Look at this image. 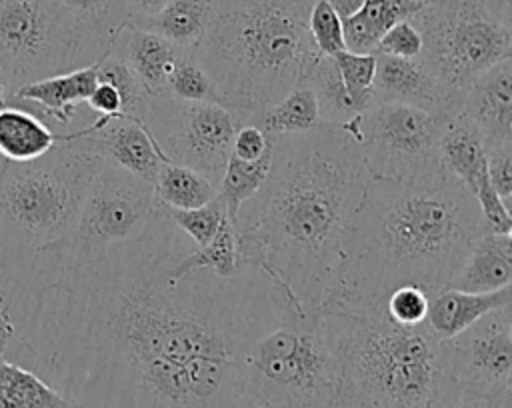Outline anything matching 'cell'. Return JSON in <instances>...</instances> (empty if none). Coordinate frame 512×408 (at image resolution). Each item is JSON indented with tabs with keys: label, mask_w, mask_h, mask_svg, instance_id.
Wrapping results in <instances>:
<instances>
[{
	"label": "cell",
	"mask_w": 512,
	"mask_h": 408,
	"mask_svg": "<svg viewBox=\"0 0 512 408\" xmlns=\"http://www.w3.org/2000/svg\"><path fill=\"white\" fill-rule=\"evenodd\" d=\"M194 248L158 202L130 242L84 260L40 252L34 370L82 408H260L242 358L276 324V290L250 264L178 274Z\"/></svg>",
	"instance_id": "obj_1"
},
{
	"label": "cell",
	"mask_w": 512,
	"mask_h": 408,
	"mask_svg": "<svg viewBox=\"0 0 512 408\" xmlns=\"http://www.w3.org/2000/svg\"><path fill=\"white\" fill-rule=\"evenodd\" d=\"M270 138V172L234 222L240 262L302 312H318L338 294L344 228L370 174L354 118Z\"/></svg>",
	"instance_id": "obj_2"
},
{
	"label": "cell",
	"mask_w": 512,
	"mask_h": 408,
	"mask_svg": "<svg viewBox=\"0 0 512 408\" xmlns=\"http://www.w3.org/2000/svg\"><path fill=\"white\" fill-rule=\"evenodd\" d=\"M484 232L474 194L440 168L370 178L344 228L334 300L374 302L404 284L444 288Z\"/></svg>",
	"instance_id": "obj_3"
},
{
	"label": "cell",
	"mask_w": 512,
	"mask_h": 408,
	"mask_svg": "<svg viewBox=\"0 0 512 408\" xmlns=\"http://www.w3.org/2000/svg\"><path fill=\"white\" fill-rule=\"evenodd\" d=\"M314 0H216L194 54L238 120L278 102L318 54L308 34Z\"/></svg>",
	"instance_id": "obj_4"
},
{
	"label": "cell",
	"mask_w": 512,
	"mask_h": 408,
	"mask_svg": "<svg viewBox=\"0 0 512 408\" xmlns=\"http://www.w3.org/2000/svg\"><path fill=\"white\" fill-rule=\"evenodd\" d=\"M318 318L336 350V408H428L440 378V340L426 324H396L374 302L332 300Z\"/></svg>",
	"instance_id": "obj_5"
},
{
	"label": "cell",
	"mask_w": 512,
	"mask_h": 408,
	"mask_svg": "<svg viewBox=\"0 0 512 408\" xmlns=\"http://www.w3.org/2000/svg\"><path fill=\"white\" fill-rule=\"evenodd\" d=\"M106 164L72 138L32 162L0 166V268L30 266L62 242L92 176Z\"/></svg>",
	"instance_id": "obj_6"
},
{
	"label": "cell",
	"mask_w": 512,
	"mask_h": 408,
	"mask_svg": "<svg viewBox=\"0 0 512 408\" xmlns=\"http://www.w3.org/2000/svg\"><path fill=\"white\" fill-rule=\"evenodd\" d=\"M274 290L278 320L242 358L248 394L260 408H336L340 364L318 312H302Z\"/></svg>",
	"instance_id": "obj_7"
},
{
	"label": "cell",
	"mask_w": 512,
	"mask_h": 408,
	"mask_svg": "<svg viewBox=\"0 0 512 408\" xmlns=\"http://www.w3.org/2000/svg\"><path fill=\"white\" fill-rule=\"evenodd\" d=\"M110 46L112 38L80 24L58 0H0V72L10 96L28 82L90 66Z\"/></svg>",
	"instance_id": "obj_8"
},
{
	"label": "cell",
	"mask_w": 512,
	"mask_h": 408,
	"mask_svg": "<svg viewBox=\"0 0 512 408\" xmlns=\"http://www.w3.org/2000/svg\"><path fill=\"white\" fill-rule=\"evenodd\" d=\"M410 20L422 60L456 92L512 58V0H426Z\"/></svg>",
	"instance_id": "obj_9"
},
{
	"label": "cell",
	"mask_w": 512,
	"mask_h": 408,
	"mask_svg": "<svg viewBox=\"0 0 512 408\" xmlns=\"http://www.w3.org/2000/svg\"><path fill=\"white\" fill-rule=\"evenodd\" d=\"M156 208L158 198L152 184L122 168L102 164L88 184L70 234L46 250L68 260L96 256L144 234Z\"/></svg>",
	"instance_id": "obj_10"
},
{
	"label": "cell",
	"mask_w": 512,
	"mask_h": 408,
	"mask_svg": "<svg viewBox=\"0 0 512 408\" xmlns=\"http://www.w3.org/2000/svg\"><path fill=\"white\" fill-rule=\"evenodd\" d=\"M142 124L168 162L194 168L218 186L238 128L230 108L216 102H184L160 92L148 98Z\"/></svg>",
	"instance_id": "obj_11"
},
{
	"label": "cell",
	"mask_w": 512,
	"mask_h": 408,
	"mask_svg": "<svg viewBox=\"0 0 512 408\" xmlns=\"http://www.w3.org/2000/svg\"><path fill=\"white\" fill-rule=\"evenodd\" d=\"M444 116L398 102H372L354 118L370 178L402 180L438 170Z\"/></svg>",
	"instance_id": "obj_12"
},
{
	"label": "cell",
	"mask_w": 512,
	"mask_h": 408,
	"mask_svg": "<svg viewBox=\"0 0 512 408\" xmlns=\"http://www.w3.org/2000/svg\"><path fill=\"white\" fill-rule=\"evenodd\" d=\"M440 372L484 390H512V304L440 340Z\"/></svg>",
	"instance_id": "obj_13"
},
{
	"label": "cell",
	"mask_w": 512,
	"mask_h": 408,
	"mask_svg": "<svg viewBox=\"0 0 512 408\" xmlns=\"http://www.w3.org/2000/svg\"><path fill=\"white\" fill-rule=\"evenodd\" d=\"M74 140L106 164L122 168L148 184H154L160 166L168 162L144 124L130 118L94 116L90 124L74 130Z\"/></svg>",
	"instance_id": "obj_14"
},
{
	"label": "cell",
	"mask_w": 512,
	"mask_h": 408,
	"mask_svg": "<svg viewBox=\"0 0 512 408\" xmlns=\"http://www.w3.org/2000/svg\"><path fill=\"white\" fill-rule=\"evenodd\" d=\"M372 102H398L444 116L460 106V92L448 88L422 60L376 54Z\"/></svg>",
	"instance_id": "obj_15"
},
{
	"label": "cell",
	"mask_w": 512,
	"mask_h": 408,
	"mask_svg": "<svg viewBox=\"0 0 512 408\" xmlns=\"http://www.w3.org/2000/svg\"><path fill=\"white\" fill-rule=\"evenodd\" d=\"M36 310V276L30 266L0 268V358L36 368L32 328ZM36 372V370H34Z\"/></svg>",
	"instance_id": "obj_16"
},
{
	"label": "cell",
	"mask_w": 512,
	"mask_h": 408,
	"mask_svg": "<svg viewBox=\"0 0 512 408\" xmlns=\"http://www.w3.org/2000/svg\"><path fill=\"white\" fill-rule=\"evenodd\" d=\"M460 108L480 130L486 152L512 148V58L490 66L460 90Z\"/></svg>",
	"instance_id": "obj_17"
},
{
	"label": "cell",
	"mask_w": 512,
	"mask_h": 408,
	"mask_svg": "<svg viewBox=\"0 0 512 408\" xmlns=\"http://www.w3.org/2000/svg\"><path fill=\"white\" fill-rule=\"evenodd\" d=\"M96 82L98 74L94 62L84 68L28 82L10 96L8 104L24 106L46 122L68 126L74 120L78 106L86 104Z\"/></svg>",
	"instance_id": "obj_18"
},
{
	"label": "cell",
	"mask_w": 512,
	"mask_h": 408,
	"mask_svg": "<svg viewBox=\"0 0 512 408\" xmlns=\"http://www.w3.org/2000/svg\"><path fill=\"white\" fill-rule=\"evenodd\" d=\"M184 50L188 48H180L160 34L132 22L116 32L110 46V52L128 64L150 96L166 92L170 76Z\"/></svg>",
	"instance_id": "obj_19"
},
{
	"label": "cell",
	"mask_w": 512,
	"mask_h": 408,
	"mask_svg": "<svg viewBox=\"0 0 512 408\" xmlns=\"http://www.w3.org/2000/svg\"><path fill=\"white\" fill-rule=\"evenodd\" d=\"M504 304H512V286L494 292H466L444 286L430 294L424 324L438 340H448Z\"/></svg>",
	"instance_id": "obj_20"
},
{
	"label": "cell",
	"mask_w": 512,
	"mask_h": 408,
	"mask_svg": "<svg viewBox=\"0 0 512 408\" xmlns=\"http://www.w3.org/2000/svg\"><path fill=\"white\" fill-rule=\"evenodd\" d=\"M512 282V236L480 234L446 286L466 292H494Z\"/></svg>",
	"instance_id": "obj_21"
},
{
	"label": "cell",
	"mask_w": 512,
	"mask_h": 408,
	"mask_svg": "<svg viewBox=\"0 0 512 408\" xmlns=\"http://www.w3.org/2000/svg\"><path fill=\"white\" fill-rule=\"evenodd\" d=\"M486 166V146L476 124L458 106L442 124L438 136V168L470 192Z\"/></svg>",
	"instance_id": "obj_22"
},
{
	"label": "cell",
	"mask_w": 512,
	"mask_h": 408,
	"mask_svg": "<svg viewBox=\"0 0 512 408\" xmlns=\"http://www.w3.org/2000/svg\"><path fill=\"white\" fill-rule=\"evenodd\" d=\"M68 138V132H54L44 118L24 106L0 108V158L4 162H32Z\"/></svg>",
	"instance_id": "obj_23"
},
{
	"label": "cell",
	"mask_w": 512,
	"mask_h": 408,
	"mask_svg": "<svg viewBox=\"0 0 512 408\" xmlns=\"http://www.w3.org/2000/svg\"><path fill=\"white\" fill-rule=\"evenodd\" d=\"M426 0H360V4L342 16L344 46L350 52L372 54L388 28L400 20L412 18Z\"/></svg>",
	"instance_id": "obj_24"
},
{
	"label": "cell",
	"mask_w": 512,
	"mask_h": 408,
	"mask_svg": "<svg viewBox=\"0 0 512 408\" xmlns=\"http://www.w3.org/2000/svg\"><path fill=\"white\" fill-rule=\"evenodd\" d=\"M214 12L216 0H170L158 14L132 24L152 30L180 48H196Z\"/></svg>",
	"instance_id": "obj_25"
},
{
	"label": "cell",
	"mask_w": 512,
	"mask_h": 408,
	"mask_svg": "<svg viewBox=\"0 0 512 408\" xmlns=\"http://www.w3.org/2000/svg\"><path fill=\"white\" fill-rule=\"evenodd\" d=\"M0 408H82L38 372L0 358Z\"/></svg>",
	"instance_id": "obj_26"
},
{
	"label": "cell",
	"mask_w": 512,
	"mask_h": 408,
	"mask_svg": "<svg viewBox=\"0 0 512 408\" xmlns=\"http://www.w3.org/2000/svg\"><path fill=\"white\" fill-rule=\"evenodd\" d=\"M270 136L302 134L320 124V110L312 88L306 82H298L278 102L262 108L254 120Z\"/></svg>",
	"instance_id": "obj_27"
},
{
	"label": "cell",
	"mask_w": 512,
	"mask_h": 408,
	"mask_svg": "<svg viewBox=\"0 0 512 408\" xmlns=\"http://www.w3.org/2000/svg\"><path fill=\"white\" fill-rule=\"evenodd\" d=\"M300 82H306L312 88L320 110V122L346 124L358 116L344 90L332 56L318 52L306 66Z\"/></svg>",
	"instance_id": "obj_28"
},
{
	"label": "cell",
	"mask_w": 512,
	"mask_h": 408,
	"mask_svg": "<svg viewBox=\"0 0 512 408\" xmlns=\"http://www.w3.org/2000/svg\"><path fill=\"white\" fill-rule=\"evenodd\" d=\"M272 166V138L270 148L256 160H240L228 156L224 174L218 182V198L226 210L228 220L234 224L244 202H248L262 188Z\"/></svg>",
	"instance_id": "obj_29"
},
{
	"label": "cell",
	"mask_w": 512,
	"mask_h": 408,
	"mask_svg": "<svg viewBox=\"0 0 512 408\" xmlns=\"http://www.w3.org/2000/svg\"><path fill=\"white\" fill-rule=\"evenodd\" d=\"M154 194L168 208H196L218 198V186L194 168L164 162L154 180Z\"/></svg>",
	"instance_id": "obj_30"
},
{
	"label": "cell",
	"mask_w": 512,
	"mask_h": 408,
	"mask_svg": "<svg viewBox=\"0 0 512 408\" xmlns=\"http://www.w3.org/2000/svg\"><path fill=\"white\" fill-rule=\"evenodd\" d=\"M240 266H242V262H240V254H238L236 228L228 218H224V222L220 224L214 238L208 244L198 246L190 254H186L176 264V272L186 274V272H194V270H208L216 276L226 278V276L236 274L240 270Z\"/></svg>",
	"instance_id": "obj_31"
},
{
	"label": "cell",
	"mask_w": 512,
	"mask_h": 408,
	"mask_svg": "<svg viewBox=\"0 0 512 408\" xmlns=\"http://www.w3.org/2000/svg\"><path fill=\"white\" fill-rule=\"evenodd\" d=\"M96 74H98V82H106L118 90L120 104H122V118L142 122L146 116L150 94L144 90L142 82L128 68V64L120 56L108 52L96 62Z\"/></svg>",
	"instance_id": "obj_32"
},
{
	"label": "cell",
	"mask_w": 512,
	"mask_h": 408,
	"mask_svg": "<svg viewBox=\"0 0 512 408\" xmlns=\"http://www.w3.org/2000/svg\"><path fill=\"white\" fill-rule=\"evenodd\" d=\"M428 408H512V390H484L440 374Z\"/></svg>",
	"instance_id": "obj_33"
},
{
	"label": "cell",
	"mask_w": 512,
	"mask_h": 408,
	"mask_svg": "<svg viewBox=\"0 0 512 408\" xmlns=\"http://www.w3.org/2000/svg\"><path fill=\"white\" fill-rule=\"evenodd\" d=\"M166 92L184 102H216L224 104L220 90L216 88L214 80L198 62L194 48L182 52L176 62V68L170 76Z\"/></svg>",
	"instance_id": "obj_34"
},
{
	"label": "cell",
	"mask_w": 512,
	"mask_h": 408,
	"mask_svg": "<svg viewBox=\"0 0 512 408\" xmlns=\"http://www.w3.org/2000/svg\"><path fill=\"white\" fill-rule=\"evenodd\" d=\"M58 2L80 24L112 40L116 32L130 22L126 0H58Z\"/></svg>",
	"instance_id": "obj_35"
},
{
	"label": "cell",
	"mask_w": 512,
	"mask_h": 408,
	"mask_svg": "<svg viewBox=\"0 0 512 408\" xmlns=\"http://www.w3.org/2000/svg\"><path fill=\"white\" fill-rule=\"evenodd\" d=\"M344 84V90L360 114L372 104V82L376 70V54H362V52H338L332 56Z\"/></svg>",
	"instance_id": "obj_36"
},
{
	"label": "cell",
	"mask_w": 512,
	"mask_h": 408,
	"mask_svg": "<svg viewBox=\"0 0 512 408\" xmlns=\"http://www.w3.org/2000/svg\"><path fill=\"white\" fill-rule=\"evenodd\" d=\"M164 212L170 218V222L196 248L208 244L214 238V234L218 232L224 218H228L220 198H214L208 204H202V206H196V208H168V206H164Z\"/></svg>",
	"instance_id": "obj_37"
},
{
	"label": "cell",
	"mask_w": 512,
	"mask_h": 408,
	"mask_svg": "<svg viewBox=\"0 0 512 408\" xmlns=\"http://www.w3.org/2000/svg\"><path fill=\"white\" fill-rule=\"evenodd\" d=\"M308 34L314 48L324 56H336L344 52V36H342V16L334 8L330 0H314L308 10Z\"/></svg>",
	"instance_id": "obj_38"
},
{
	"label": "cell",
	"mask_w": 512,
	"mask_h": 408,
	"mask_svg": "<svg viewBox=\"0 0 512 408\" xmlns=\"http://www.w3.org/2000/svg\"><path fill=\"white\" fill-rule=\"evenodd\" d=\"M430 294H432L430 290L416 284L398 286L384 296V310L396 324H402V326L424 324L428 316Z\"/></svg>",
	"instance_id": "obj_39"
},
{
	"label": "cell",
	"mask_w": 512,
	"mask_h": 408,
	"mask_svg": "<svg viewBox=\"0 0 512 408\" xmlns=\"http://www.w3.org/2000/svg\"><path fill=\"white\" fill-rule=\"evenodd\" d=\"M472 194H474L476 204L480 208L486 232L510 234L512 232V206H508L498 196L494 186L490 184L488 174H486V166L478 174V178L474 182V188H472Z\"/></svg>",
	"instance_id": "obj_40"
},
{
	"label": "cell",
	"mask_w": 512,
	"mask_h": 408,
	"mask_svg": "<svg viewBox=\"0 0 512 408\" xmlns=\"http://www.w3.org/2000/svg\"><path fill=\"white\" fill-rule=\"evenodd\" d=\"M422 52V36L412 20H400L384 32L372 54H386L396 58H416Z\"/></svg>",
	"instance_id": "obj_41"
},
{
	"label": "cell",
	"mask_w": 512,
	"mask_h": 408,
	"mask_svg": "<svg viewBox=\"0 0 512 408\" xmlns=\"http://www.w3.org/2000/svg\"><path fill=\"white\" fill-rule=\"evenodd\" d=\"M270 148V134L254 122L238 124L230 154L240 160H256Z\"/></svg>",
	"instance_id": "obj_42"
},
{
	"label": "cell",
	"mask_w": 512,
	"mask_h": 408,
	"mask_svg": "<svg viewBox=\"0 0 512 408\" xmlns=\"http://www.w3.org/2000/svg\"><path fill=\"white\" fill-rule=\"evenodd\" d=\"M486 174L498 196L512 206V148L486 152Z\"/></svg>",
	"instance_id": "obj_43"
},
{
	"label": "cell",
	"mask_w": 512,
	"mask_h": 408,
	"mask_svg": "<svg viewBox=\"0 0 512 408\" xmlns=\"http://www.w3.org/2000/svg\"><path fill=\"white\" fill-rule=\"evenodd\" d=\"M86 106L96 114V116H106V118H122V104H120V94L114 86L106 82H96L94 90L90 92Z\"/></svg>",
	"instance_id": "obj_44"
},
{
	"label": "cell",
	"mask_w": 512,
	"mask_h": 408,
	"mask_svg": "<svg viewBox=\"0 0 512 408\" xmlns=\"http://www.w3.org/2000/svg\"><path fill=\"white\" fill-rule=\"evenodd\" d=\"M126 2L130 12V22H138L158 14L170 0H126Z\"/></svg>",
	"instance_id": "obj_45"
},
{
	"label": "cell",
	"mask_w": 512,
	"mask_h": 408,
	"mask_svg": "<svg viewBox=\"0 0 512 408\" xmlns=\"http://www.w3.org/2000/svg\"><path fill=\"white\" fill-rule=\"evenodd\" d=\"M8 100H10V90H8V84H6V80L0 72V108H4L8 104Z\"/></svg>",
	"instance_id": "obj_46"
}]
</instances>
